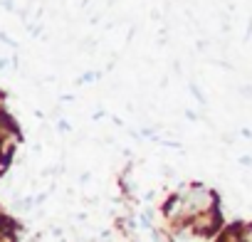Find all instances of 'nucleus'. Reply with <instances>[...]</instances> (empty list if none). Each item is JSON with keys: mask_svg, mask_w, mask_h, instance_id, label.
I'll use <instances>...</instances> for the list:
<instances>
[{"mask_svg": "<svg viewBox=\"0 0 252 242\" xmlns=\"http://www.w3.org/2000/svg\"><path fill=\"white\" fill-rule=\"evenodd\" d=\"M5 111V96H3V91H0V114Z\"/></svg>", "mask_w": 252, "mask_h": 242, "instance_id": "obj_1", "label": "nucleus"}, {"mask_svg": "<svg viewBox=\"0 0 252 242\" xmlns=\"http://www.w3.org/2000/svg\"><path fill=\"white\" fill-rule=\"evenodd\" d=\"M5 67H8V60H5V57H0V69H5Z\"/></svg>", "mask_w": 252, "mask_h": 242, "instance_id": "obj_2", "label": "nucleus"}]
</instances>
